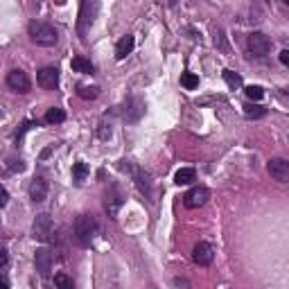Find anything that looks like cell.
Listing matches in <instances>:
<instances>
[{"instance_id":"cell-12","label":"cell","mask_w":289,"mask_h":289,"mask_svg":"<svg viewBox=\"0 0 289 289\" xmlns=\"http://www.w3.org/2000/svg\"><path fill=\"white\" fill-rule=\"evenodd\" d=\"M48 181L43 179V176H36L34 181L30 183V199L34 203H43L45 199H48Z\"/></svg>"},{"instance_id":"cell-2","label":"cell","mask_w":289,"mask_h":289,"mask_svg":"<svg viewBox=\"0 0 289 289\" xmlns=\"http://www.w3.org/2000/svg\"><path fill=\"white\" fill-rule=\"evenodd\" d=\"M95 235H97V221H95L93 215H79L75 219V239L79 246H90V242L95 239Z\"/></svg>"},{"instance_id":"cell-29","label":"cell","mask_w":289,"mask_h":289,"mask_svg":"<svg viewBox=\"0 0 289 289\" xmlns=\"http://www.w3.org/2000/svg\"><path fill=\"white\" fill-rule=\"evenodd\" d=\"M7 201H9V194H7V190L0 185V208H5L7 206Z\"/></svg>"},{"instance_id":"cell-24","label":"cell","mask_w":289,"mask_h":289,"mask_svg":"<svg viewBox=\"0 0 289 289\" xmlns=\"http://www.w3.org/2000/svg\"><path fill=\"white\" fill-rule=\"evenodd\" d=\"M244 93H246V97L248 99H253V102H257V99H262L264 97V88H262V86H246V88H244Z\"/></svg>"},{"instance_id":"cell-20","label":"cell","mask_w":289,"mask_h":289,"mask_svg":"<svg viewBox=\"0 0 289 289\" xmlns=\"http://www.w3.org/2000/svg\"><path fill=\"white\" fill-rule=\"evenodd\" d=\"M244 115L251 117V120H257V117H264L266 115V108L264 106H257V104H246V106H244Z\"/></svg>"},{"instance_id":"cell-5","label":"cell","mask_w":289,"mask_h":289,"mask_svg":"<svg viewBox=\"0 0 289 289\" xmlns=\"http://www.w3.org/2000/svg\"><path fill=\"white\" fill-rule=\"evenodd\" d=\"M208 199H210V190L203 188V185H197V188H192V190H190V192L183 197V206L190 208V210H194V208L206 206Z\"/></svg>"},{"instance_id":"cell-30","label":"cell","mask_w":289,"mask_h":289,"mask_svg":"<svg viewBox=\"0 0 289 289\" xmlns=\"http://www.w3.org/2000/svg\"><path fill=\"white\" fill-rule=\"evenodd\" d=\"M215 43H219V48L226 50V43H224V34H221V30L215 32Z\"/></svg>"},{"instance_id":"cell-4","label":"cell","mask_w":289,"mask_h":289,"mask_svg":"<svg viewBox=\"0 0 289 289\" xmlns=\"http://www.w3.org/2000/svg\"><path fill=\"white\" fill-rule=\"evenodd\" d=\"M52 230H54V224H52V217L41 212L36 215L34 224H32V237L39 239V242H48L52 237Z\"/></svg>"},{"instance_id":"cell-1","label":"cell","mask_w":289,"mask_h":289,"mask_svg":"<svg viewBox=\"0 0 289 289\" xmlns=\"http://www.w3.org/2000/svg\"><path fill=\"white\" fill-rule=\"evenodd\" d=\"M27 34H30V39L34 41L36 45H43V48H52L59 41L57 30L43 21H32L30 25H27Z\"/></svg>"},{"instance_id":"cell-11","label":"cell","mask_w":289,"mask_h":289,"mask_svg":"<svg viewBox=\"0 0 289 289\" xmlns=\"http://www.w3.org/2000/svg\"><path fill=\"white\" fill-rule=\"evenodd\" d=\"M192 260L197 262L199 266H208L212 260H215V248H212V244L199 242L197 246H194V251H192Z\"/></svg>"},{"instance_id":"cell-18","label":"cell","mask_w":289,"mask_h":289,"mask_svg":"<svg viewBox=\"0 0 289 289\" xmlns=\"http://www.w3.org/2000/svg\"><path fill=\"white\" fill-rule=\"evenodd\" d=\"M120 206H122V194L120 192L108 194V197H106V212H108V217H111V219H115V217H117Z\"/></svg>"},{"instance_id":"cell-21","label":"cell","mask_w":289,"mask_h":289,"mask_svg":"<svg viewBox=\"0 0 289 289\" xmlns=\"http://www.w3.org/2000/svg\"><path fill=\"white\" fill-rule=\"evenodd\" d=\"M181 86L188 90H194L199 86V77L192 75V72H183V75H181Z\"/></svg>"},{"instance_id":"cell-17","label":"cell","mask_w":289,"mask_h":289,"mask_svg":"<svg viewBox=\"0 0 289 289\" xmlns=\"http://www.w3.org/2000/svg\"><path fill=\"white\" fill-rule=\"evenodd\" d=\"M194 179H197V172H194L192 167H181V170L174 174V183L176 185H190Z\"/></svg>"},{"instance_id":"cell-15","label":"cell","mask_w":289,"mask_h":289,"mask_svg":"<svg viewBox=\"0 0 289 289\" xmlns=\"http://www.w3.org/2000/svg\"><path fill=\"white\" fill-rule=\"evenodd\" d=\"M133 45H135V39L131 34H126V36H122L120 41H117V45H115V59H124L126 54H131V50H133Z\"/></svg>"},{"instance_id":"cell-32","label":"cell","mask_w":289,"mask_h":289,"mask_svg":"<svg viewBox=\"0 0 289 289\" xmlns=\"http://www.w3.org/2000/svg\"><path fill=\"white\" fill-rule=\"evenodd\" d=\"M280 63H282V66H289V50H282V52H280Z\"/></svg>"},{"instance_id":"cell-19","label":"cell","mask_w":289,"mask_h":289,"mask_svg":"<svg viewBox=\"0 0 289 289\" xmlns=\"http://www.w3.org/2000/svg\"><path fill=\"white\" fill-rule=\"evenodd\" d=\"M66 120V111L63 108H48V113H45V122L48 124H59V122H63Z\"/></svg>"},{"instance_id":"cell-6","label":"cell","mask_w":289,"mask_h":289,"mask_svg":"<svg viewBox=\"0 0 289 289\" xmlns=\"http://www.w3.org/2000/svg\"><path fill=\"white\" fill-rule=\"evenodd\" d=\"M248 52L253 54V57H264V54H269L271 50V41L266 39L262 32H253V34H248Z\"/></svg>"},{"instance_id":"cell-31","label":"cell","mask_w":289,"mask_h":289,"mask_svg":"<svg viewBox=\"0 0 289 289\" xmlns=\"http://www.w3.org/2000/svg\"><path fill=\"white\" fill-rule=\"evenodd\" d=\"M7 260H9V255H7V248H5V246H0V266H5V264H7Z\"/></svg>"},{"instance_id":"cell-8","label":"cell","mask_w":289,"mask_h":289,"mask_svg":"<svg viewBox=\"0 0 289 289\" xmlns=\"http://www.w3.org/2000/svg\"><path fill=\"white\" fill-rule=\"evenodd\" d=\"M266 170H269L271 179L278 181V183H287L289 181V163L284 158H271L266 163Z\"/></svg>"},{"instance_id":"cell-33","label":"cell","mask_w":289,"mask_h":289,"mask_svg":"<svg viewBox=\"0 0 289 289\" xmlns=\"http://www.w3.org/2000/svg\"><path fill=\"white\" fill-rule=\"evenodd\" d=\"M7 287H9L7 278H3V275H0V289H7Z\"/></svg>"},{"instance_id":"cell-28","label":"cell","mask_w":289,"mask_h":289,"mask_svg":"<svg viewBox=\"0 0 289 289\" xmlns=\"http://www.w3.org/2000/svg\"><path fill=\"white\" fill-rule=\"evenodd\" d=\"M97 135H99V138H102V140H106V138H111V126H99V129H97Z\"/></svg>"},{"instance_id":"cell-7","label":"cell","mask_w":289,"mask_h":289,"mask_svg":"<svg viewBox=\"0 0 289 289\" xmlns=\"http://www.w3.org/2000/svg\"><path fill=\"white\" fill-rule=\"evenodd\" d=\"M7 86L12 90H16V93L25 95V93H30L32 81H30V77H27V72H23L21 68H16V70H12L7 75Z\"/></svg>"},{"instance_id":"cell-25","label":"cell","mask_w":289,"mask_h":289,"mask_svg":"<svg viewBox=\"0 0 289 289\" xmlns=\"http://www.w3.org/2000/svg\"><path fill=\"white\" fill-rule=\"evenodd\" d=\"M77 93H79L81 99H95L99 95V88H97V86H79Z\"/></svg>"},{"instance_id":"cell-13","label":"cell","mask_w":289,"mask_h":289,"mask_svg":"<svg viewBox=\"0 0 289 289\" xmlns=\"http://www.w3.org/2000/svg\"><path fill=\"white\" fill-rule=\"evenodd\" d=\"M144 113V102L140 97H129L126 102V111H124V120L126 122H138Z\"/></svg>"},{"instance_id":"cell-27","label":"cell","mask_w":289,"mask_h":289,"mask_svg":"<svg viewBox=\"0 0 289 289\" xmlns=\"http://www.w3.org/2000/svg\"><path fill=\"white\" fill-rule=\"evenodd\" d=\"M9 170H12V172H23V170H25V163H23V161H9Z\"/></svg>"},{"instance_id":"cell-23","label":"cell","mask_w":289,"mask_h":289,"mask_svg":"<svg viewBox=\"0 0 289 289\" xmlns=\"http://www.w3.org/2000/svg\"><path fill=\"white\" fill-rule=\"evenodd\" d=\"M86 176H88V167H86V163H75V167H72V179H75L77 183H81Z\"/></svg>"},{"instance_id":"cell-10","label":"cell","mask_w":289,"mask_h":289,"mask_svg":"<svg viewBox=\"0 0 289 289\" xmlns=\"http://www.w3.org/2000/svg\"><path fill=\"white\" fill-rule=\"evenodd\" d=\"M34 264H36V271H39L41 278H50V271H52V253H50L48 248H36Z\"/></svg>"},{"instance_id":"cell-16","label":"cell","mask_w":289,"mask_h":289,"mask_svg":"<svg viewBox=\"0 0 289 289\" xmlns=\"http://www.w3.org/2000/svg\"><path fill=\"white\" fill-rule=\"evenodd\" d=\"M70 68L75 72H81V75H93V72H95V66L88 61V59H84V57H72Z\"/></svg>"},{"instance_id":"cell-26","label":"cell","mask_w":289,"mask_h":289,"mask_svg":"<svg viewBox=\"0 0 289 289\" xmlns=\"http://www.w3.org/2000/svg\"><path fill=\"white\" fill-rule=\"evenodd\" d=\"M54 284H57V287H61V289H72V280L68 278L66 273H57V275H54Z\"/></svg>"},{"instance_id":"cell-9","label":"cell","mask_w":289,"mask_h":289,"mask_svg":"<svg viewBox=\"0 0 289 289\" xmlns=\"http://www.w3.org/2000/svg\"><path fill=\"white\" fill-rule=\"evenodd\" d=\"M36 84H39L41 88H45V90H54L57 84H59V70L52 68V66L41 68V70L36 72Z\"/></svg>"},{"instance_id":"cell-34","label":"cell","mask_w":289,"mask_h":289,"mask_svg":"<svg viewBox=\"0 0 289 289\" xmlns=\"http://www.w3.org/2000/svg\"><path fill=\"white\" fill-rule=\"evenodd\" d=\"M284 3H289V0H284Z\"/></svg>"},{"instance_id":"cell-3","label":"cell","mask_w":289,"mask_h":289,"mask_svg":"<svg viewBox=\"0 0 289 289\" xmlns=\"http://www.w3.org/2000/svg\"><path fill=\"white\" fill-rule=\"evenodd\" d=\"M97 0H81V9H79V36L81 39H86V32H88V27L95 23V16H97Z\"/></svg>"},{"instance_id":"cell-22","label":"cell","mask_w":289,"mask_h":289,"mask_svg":"<svg viewBox=\"0 0 289 289\" xmlns=\"http://www.w3.org/2000/svg\"><path fill=\"white\" fill-rule=\"evenodd\" d=\"M224 81L230 88H239L242 86V75H237L235 70H224Z\"/></svg>"},{"instance_id":"cell-14","label":"cell","mask_w":289,"mask_h":289,"mask_svg":"<svg viewBox=\"0 0 289 289\" xmlns=\"http://www.w3.org/2000/svg\"><path fill=\"white\" fill-rule=\"evenodd\" d=\"M133 179H135V185H138L140 192L149 197V194H152V176L144 170H140V167H133Z\"/></svg>"}]
</instances>
